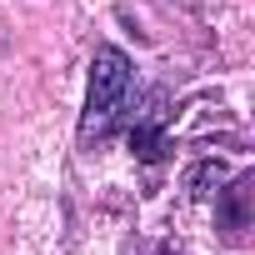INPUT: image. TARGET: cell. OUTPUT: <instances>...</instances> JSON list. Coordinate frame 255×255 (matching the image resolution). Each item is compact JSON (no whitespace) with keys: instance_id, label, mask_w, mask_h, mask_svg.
Returning a JSON list of instances; mask_svg holds the SVG:
<instances>
[{"instance_id":"1","label":"cell","mask_w":255,"mask_h":255,"mask_svg":"<svg viewBox=\"0 0 255 255\" xmlns=\"http://www.w3.org/2000/svg\"><path fill=\"white\" fill-rule=\"evenodd\" d=\"M135 105V65L125 50L100 45L90 55V90H85V115H80V140L95 145L120 130V120Z\"/></svg>"},{"instance_id":"2","label":"cell","mask_w":255,"mask_h":255,"mask_svg":"<svg viewBox=\"0 0 255 255\" xmlns=\"http://www.w3.org/2000/svg\"><path fill=\"white\" fill-rule=\"evenodd\" d=\"M130 150H135V160H145V165H160L165 155H170V135H165V110H145V115H135V125H130Z\"/></svg>"},{"instance_id":"3","label":"cell","mask_w":255,"mask_h":255,"mask_svg":"<svg viewBox=\"0 0 255 255\" xmlns=\"http://www.w3.org/2000/svg\"><path fill=\"white\" fill-rule=\"evenodd\" d=\"M250 190H255V175H250V170L235 175L230 190H220V225H225L230 240H240V235L250 230Z\"/></svg>"},{"instance_id":"4","label":"cell","mask_w":255,"mask_h":255,"mask_svg":"<svg viewBox=\"0 0 255 255\" xmlns=\"http://www.w3.org/2000/svg\"><path fill=\"white\" fill-rule=\"evenodd\" d=\"M210 180H215V185H220V165H215V160H205V165H200V170H195V175H190V185H195V195H200V200H205V195H210Z\"/></svg>"},{"instance_id":"5","label":"cell","mask_w":255,"mask_h":255,"mask_svg":"<svg viewBox=\"0 0 255 255\" xmlns=\"http://www.w3.org/2000/svg\"><path fill=\"white\" fill-rule=\"evenodd\" d=\"M150 255H185V250H175V245H160V250H150Z\"/></svg>"}]
</instances>
